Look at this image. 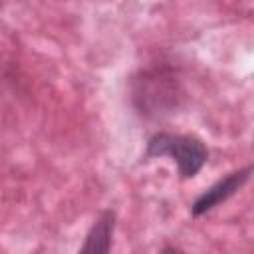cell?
I'll list each match as a JSON object with an SVG mask.
<instances>
[{
  "label": "cell",
  "mask_w": 254,
  "mask_h": 254,
  "mask_svg": "<svg viewBox=\"0 0 254 254\" xmlns=\"http://www.w3.org/2000/svg\"><path fill=\"white\" fill-rule=\"evenodd\" d=\"M115 226V214L111 210L103 212L97 222L91 226L85 244L81 246V252H107L111 248V236Z\"/></svg>",
  "instance_id": "cell-3"
},
{
  "label": "cell",
  "mask_w": 254,
  "mask_h": 254,
  "mask_svg": "<svg viewBox=\"0 0 254 254\" xmlns=\"http://www.w3.org/2000/svg\"><path fill=\"white\" fill-rule=\"evenodd\" d=\"M250 167H244L240 171H234L230 175H226L224 179H220L218 183H214L212 187H208L190 206L192 216H200L204 212H208L210 208H214L216 204H220L222 200H226L228 196H232L250 177Z\"/></svg>",
  "instance_id": "cell-2"
},
{
  "label": "cell",
  "mask_w": 254,
  "mask_h": 254,
  "mask_svg": "<svg viewBox=\"0 0 254 254\" xmlns=\"http://www.w3.org/2000/svg\"><path fill=\"white\" fill-rule=\"evenodd\" d=\"M171 157L181 173V177L189 179L194 177L202 165L206 163L208 151L204 143L190 135H173V133H159L153 135L147 143L145 157Z\"/></svg>",
  "instance_id": "cell-1"
}]
</instances>
